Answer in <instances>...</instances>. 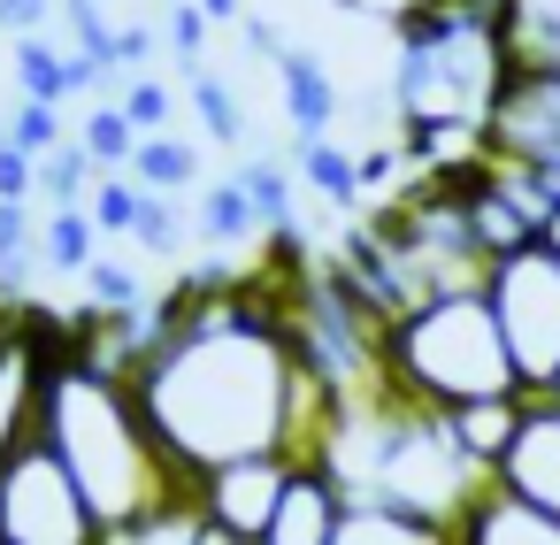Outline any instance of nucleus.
<instances>
[{
    "mask_svg": "<svg viewBox=\"0 0 560 545\" xmlns=\"http://www.w3.org/2000/svg\"><path fill=\"white\" fill-rule=\"evenodd\" d=\"M131 384L162 453L185 476L261 453L315 461L338 407V392L292 331V300L223 277H192L177 300L154 308V346Z\"/></svg>",
    "mask_w": 560,
    "mask_h": 545,
    "instance_id": "obj_1",
    "label": "nucleus"
},
{
    "mask_svg": "<svg viewBox=\"0 0 560 545\" xmlns=\"http://www.w3.org/2000/svg\"><path fill=\"white\" fill-rule=\"evenodd\" d=\"M39 438L62 453V468L78 476L85 507L101 514V537L108 530H131L177 499H192V476L162 453L147 407H139V384L85 361L70 338L55 346L47 361V399H39Z\"/></svg>",
    "mask_w": 560,
    "mask_h": 545,
    "instance_id": "obj_2",
    "label": "nucleus"
},
{
    "mask_svg": "<svg viewBox=\"0 0 560 545\" xmlns=\"http://www.w3.org/2000/svg\"><path fill=\"white\" fill-rule=\"evenodd\" d=\"M315 461L346 484V499L399 507V514H422V522H445V530L491 491V468H476L453 445L445 415L407 399L392 376H376L361 392H338Z\"/></svg>",
    "mask_w": 560,
    "mask_h": 545,
    "instance_id": "obj_3",
    "label": "nucleus"
},
{
    "mask_svg": "<svg viewBox=\"0 0 560 545\" xmlns=\"http://www.w3.org/2000/svg\"><path fill=\"white\" fill-rule=\"evenodd\" d=\"M384 376L438 415L476 407V399H522V369L506 353L491 292H453V300H430L384 323Z\"/></svg>",
    "mask_w": 560,
    "mask_h": 545,
    "instance_id": "obj_4",
    "label": "nucleus"
},
{
    "mask_svg": "<svg viewBox=\"0 0 560 545\" xmlns=\"http://www.w3.org/2000/svg\"><path fill=\"white\" fill-rule=\"evenodd\" d=\"M483 292H491V315H499L506 353L522 369V392L552 399V384H560V254L545 239L522 254H499Z\"/></svg>",
    "mask_w": 560,
    "mask_h": 545,
    "instance_id": "obj_5",
    "label": "nucleus"
},
{
    "mask_svg": "<svg viewBox=\"0 0 560 545\" xmlns=\"http://www.w3.org/2000/svg\"><path fill=\"white\" fill-rule=\"evenodd\" d=\"M0 545H101V514L47 438L0 461Z\"/></svg>",
    "mask_w": 560,
    "mask_h": 545,
    "instance_id": "obj_6",
    "label": "nucleus"
},
{
    "mask_svg": "<svg viewBox=\"0 0 560 545\" xmlns=\"http://www.w3.org/2000/svg\"><path fill=\"white\" fill-rule=\"evenodd\" d=\"M284 476H292V453L231 461V468H208V476H192V507H200L215 530H231L238 545H261V530H269L277 499H284Z\"/></svg>",
    "mask_w": 560,
    "mask_h": 545,
    "instance_id": "obj_7",
    "label": "nucleus"
},
{
    "mask_svg": "<svg viewBox=\"0 0 560 545\" xmlns=\"http://www.w3.org/2000/svg\"><path fill=\"white\" fill-rule=\"evenodd\" d=\"M55 346H62V331H47L39 315H16L9 346H0V461L39 438V399H47Z\"/></svg>",
    "mask_w": 560,
    "mask_h": 545,
    "instance_id": "obj_8",
    "label": "nucleus"
},
{
    "mask_svg": "<svg viewBox=\"0 0 560 545\" xmlns=\"http://www.w3.org/2000/svg\"><path fill=\"white\" fill-rule=\"evenodd\" d=\"M346 507H353V499H346V484H338L323 461H292L284 499H277V514H269L261 545H338Z\"/></svg>",
    "mask_w": 560,
    "mask_h": 545,
    "instance_id": "obj_9",
    "label": "nucleus"
},
{
    "mask_svg": "<svg viewBox=\"0 0 560 545\" xmlns=\"http://www.w3.org/2000/svg\"><path fill=\"white\" fill-rule=\"evenodd\" d=\"M491 484L529 499V507H545V514H560V399L522 407V430H514L506 461L491 468Z\"/></svg>",
    "mask_w": 560,
    "mask_h": 545,
    "instance_id": "obj_10",
    "label": "nucleus"
},
{
    "mask_svg": "<svg viewBox=\"0 0 560 545\" xmlns=\"http://www.w3.org/2000/svg\"><path fill=\"white\" fill-rule=\"evenodd\" d=\"M269 70H277V108H284V124H292V147L330 139V124L346 116V93H338L330 62H323L315 47H284Z\"/></svg>",
    "mask_w": 560,
    "mask_h": 545,
    "instance_id": "obj_11",
    "label": "nucleus"
},
{
    "mask_svg": "<svg viewBox=\"0 0 560 545\" xmlns=\"http://www.w3.org/2000/svg\"><path fill=\"white\" fill-rule=\"evenodd\" d=\"M453 545H560V514L514 499V491H483L460 522H453Z\"/></svg>",
    "mask_w": 560,
    "mask_h": 545,
    "instance_id": "obj_12",
    "label": "nucleus"
},
{
    "mask_svg": "<svg viewBox=\"0 0 560 545\" xmlns=\"http://www.w3.org/2000/svg\"><path fill=\"white\" fill-rule=\"evenodd\" d=\"M522 407H529V392H522V399H476V407H453L445 430H453V445H460L476 468H499L506 445H514V430H522Z\"/></svg>",
    "mask_w": 560,
    "mask_h": 545,
    "instance_id": "obj_13",
    "label": "nucleus"
},
{
    "mask_svg": "<svg viewBox=\"0 0 560 545\" xmlns=\"http://www.w3.org/2000/svg\"><path fill=\"white\" fill-rule=\"evenodd\" d=\"M192 223H200V246H246V239H261V231H269V223H261V208H254V193H246L238 177L200 185Z\"/></svg>",
    "mask_w": 560,
    "mask_h": 545,
    "instance_id": "obj_14",
    "label": "nucleus"
},
{
    "mask_svg": "<svg viewBox=\"0 0 560 545\" xmlns=\"http://www.w3.org/2000/svg\"><path fill=\"white\" fill-rule=\"evenodd\" d=\"M101 223L85 216V208H47V223H39V262L55 269V277H85L93 262H101Z\"/></svg>",
    "mask_w": 560,
    "mask_h": 545,
    "instance_id": "obj_15",
    "label": "nucleus"
},
{
    "mask_svg": "<svg viewBox=\"0 0 560 545\" xmlns=\"http://www.w3.org/2000/svg\"><path fill=\"white\" fill-rule=\"evenodd\" d=\"M338 545H453V530H445V522H422V514H399V507H369V499H353Z\"/></svg>",
    "mask_w": 560,
    "mask_h": 545,
    "instance_id": "obj_16",
    "label": "nucleus"
},
{
    "mask_svg": "<svg viewBox=\"0 0 560 545\" xmlns=\"http://www.w3.org/2000/svg\"><path fill=\"white\" fill-rule=\"evenodd\" d=\"M131 177H139L147 193H192V185H200V147H192V139H177V131H162V139H139V154H131Z\"/></svg>",
    "mask_w": 560,
    "mask_h": 545,
    "instance_id": "obj_17",
    "label": "nucleus"
},
{
    "mask_svg": "<svg viewBox=\"0 0 560 545\" xmlns=\"http://www.w3.org/2000/svg\"><path fill=\"white\" fill-rule=\"evenodd\" d=\"M300 177H307L330 208H361V200H369V185H361V154H346L338 139H307V147H300Z\"/></svg>",
    "mask_w": 560,
    "mask_h": 545,
    "instance_id": "obj_18",
    "label": "nucleus"
},
{
    "mask_svg": "<svg viewBox=\"0 0 560 545\" xmlns=\"http://www.w3.org/2000/svg\"><path fill=\"white\" fill-rule=\"evenodd\" d=\"M192 239H200V223L177 208V193H147V208H139V223H131V246L154 254V262H177Z\"/></svg>",
    "mask_w": 560,
    "mask_h": 545,
    "instance_id": "obj_19",
    "label": "nucleus"
},
{
    "mask_svg": "<svg viewBox=\"0 0 560 545\" xmlns=\"http://www.w3.org/2000/svg\"><path fill=\"white\" fill-rule=\"evenodd\" d=\"M185 101H192V116H200V131H208L215 147H246V108H238V85H223L215 70H200V78H185Z\"/></svg>",
    "mask_w": 560,
    "mask_h": 545,
    "instance_id": "obj_20",
    "label": "nucleus"
},
{
    "mask_svg": "<svg viewBox=\"0 0 560 545\" xmlns=\"http://www.w3.org/2000/svg\"><path fill=\"white\" fill-rule=\"evenodd\" d=\"M16 85H24V101H70V55L47 39V32H32V39H16Z\"/></svg>",
    "mask_w": 560,
    "mask_h": 545,
    "instance_id": "obj_21",
    "label": "nucleus"
},
{
    "mask_svg": "<svg viewBox=\"0 0 560 545\" xmlns=\"http://www.w3.org/2000/svg\"><path fill=\"white\" fill-rule=\"evenodd\" d=\"M78 147L101 162V177H108V170H131V154H139V124H131L116 101H101V108H85V124H78Z\"/></svg>",
    "mask_w": 560,
    "mask_h": 545,
    "instance_id": "obj_22",
    "label": "nucleus"
},
{
    "mask_svg": "<svg viewBox=\"0 0 560 545\" xmlns=\"http://www.w3.org/2000/svg\"><path fill=\"white\" fill-rule=\"evenodd\" d=\"M93 185H101V162L70 139V147H55L47 162H39V200L47 208H85L93 200Z\"/></svg>",
    "mask_w": 560,
    "mask_h": 545,
    "instance_id": "obj_23",
    "label": "nucleus"
},
{
    "mask_svg": "<svg viewBox=\"0 0 560 545\" xmlns=\"http://www.w3.org/2000/svg\"><path fill=\"white\" fill-rule=\"evenodd\" d=\"M231 177L254 193V208H261V223H269V231H292V223H300V216H292V162L254 154V162H238Z\"/></svg>",
    "mask_w": 560,
    "mask_h": 545,
    "instance_id": "obj_24",
    "label": "nucleus"
},
{
    "mask_svg": "<svg viewBox=\"0 0 560 545\" xmlns=\"http://www.w3.org/2000/svg\"><path fill=\"white\" fill-rule=\"evenodd\" d=\"M139 208H147V185H139L131 170H108V177L93 185V200H85V216L101 223V239H131Z\"/></svg>",
    "mask_w": 560,
    "mask_h": 545,
    "instance_id": "obj_25",
    "label": "nucleus"
},
{
    "mask_svg": "<svg viewBox=\"0 0 560 545\" xmlns=\"http://www.w3.org/2000/svg\"><path fill=\"white\" fill-rule=\"evenodd\" d=\"M85 300H93V315H147L139 269H131V262H116V254H101V262L85 269Z\"/></svg>",
    "mask_w": 560,
    "mask_h": 545,
    "instance_id": "obj_26",
    "label": "nucleus"
},
{
    "mask_svg": "<svg viewBox=\"0 0 560 545\" xmlns=\"http://www.w3.org/2000/svg\"><path fill=\"white\" fill-rule=\"evenodd\" d=\"M200 530H208V514L192 499H177V507H162V514H147L131 530H108L101 545H200Z\"/></svg>",
    "mask_w": 560,
    "mask_h": 545,
    "instance_id": "obj_27",
    "label": "nucleus"
},
{
    "mask_svg": "<svg viewBox=\"0 0 560 545\" xmlns=\"http://www.w3.org/2000/svg\"><path fill=\"white\" fill-rule=\"evenodd\" d=\"M70 139H78V131H62V108H55V101H16V108H9V147H24V154L47 162V154L70 147Z\"/></svg>",
    "mask_w": 560,
    "mask_h": 545,
    "instance_id": "obj_28",
    "label": "nucleus"
},
{
    "mask_svg": "<svg viewBox=\"0 0 560 545\" xmlns=\"http://www.w3.org/2000/svg\"><path fill=\"white\" fill-rule=\"evenodd\" d=\"M116 108L139 124V139H162V131H170V116H177V85H162V78H131Z\"/></svg>",
    "mask_w": 560,
    "mask_h": 545,
    "instance_id": "obj_29",
    "label": "nucleus"
},
{
    "mask_svg": "<svg viewBox=\"0 0 560 545\" xmlns=\"http://www.w3.org/2000/svg\"><path fill=\"white\" fill-rule=\"evenodd\" d=\"M208 9H200V0H177V9H170V55H177V70L185 78H200L208 70Z\"/></svg>",
    "mask_w": 560,
    "mask_h": 545,
    "instance_id": "obj_30",
    "label": "nucleus"
},
{
    "mask_svg": "<svg viewBox=\"0 0 560 545\" xmlns=\"http://www.w3.org/2000/svg\"><path fill=\"white\" fill-rule=\"evenodd\" d=\"M0 200H39V154H24V147H9L0 139Z\"/></svg>",
    "mask_w": 560,
    "mask_h": 545,
    "instance_id": "obj_31",
    "label": "nucleus"
},
{
    "mask_svg": "<svg viewBox=\"0 0 560 545\" xmlns=\"http://www.w3.org/2000/svg\"><path fill=\"white\" fill-rule=\"evenodd\" d=\"M47 16H62V0H0V32L9 39H32Z\"/></svg>",
    "mask_w": 560,
    "mask_h": 545,
    "instance_id": "obj_32",
    "label": "nucleus"
},
{
    "mask_svg": "<svg viewBox=\"0 0 560 545\" xmlns=\"http://www.w3.org/2000/svg\"><path fill=\"white\" fill-rule=\"evenodd\" d=\"M154 47H162V32H154V24L116 32V70H147V62H154Z\"/></svg>",
    "mask_w": 560,
    "mask_h": 545,
    "instance_id": "obj_33",
    "label": "nucleus"
},
{
    "mask_svg": "<svg viewBox=\"0 0 560 545\" xmlns=\"http://www.w3.org/2000/svg\"><path fill=\"white\" fill-rule=\"evenodd\" d=\"M200 9H208V24H238V16H246V0H200Z\"/></svg>",
    "mask_w": 560,
    "mask_h": 545,
    "instance_id": "obj_34",
    "label": "nucleus"
},
{
    "mask_svg": "<svg viewBox=\"0 0 560 545\" xmlns=\"http://www.w3.org/2000/svg\"><path fill=\"white\" fill-rule=\"evenodd\" d=\"M545 246H552V254H560V208H552V223H545Z\"/></svg>",
    "mask_w": 560,
    "mask_h": 545,
    "instance_id": "obj_35",
    "label": "nucleus"
},
{
    "mask_svg": "<svg viewBox=\"0 0 560 545\" xmlns=\"http://www.w3.org/2000/svg\"><path fill=\"white\" fill-rule=\"evenodd\" d=\"M9 331H16V315H0V346H9Z\"/></svg>",
    "mask_w": 560,
    "mask_h": 545,
    "instance_id": "obj_36",
    "label": "nucleus"
},
{
    "mask_svg": "<svg viewBox=\"0 0 560 545\" xmlns=\"http://www.w3.org/2000/svg\"><path fill=\"white\" fill-rule=\"evenodd\" d=\"M552 399H560V384H552Z\"/></svg>",
    "mask_w": 560,
    "mask_h": 545,
    "instance_id": "obj_37",
    "label": "nucleus"
}]
</instances>
